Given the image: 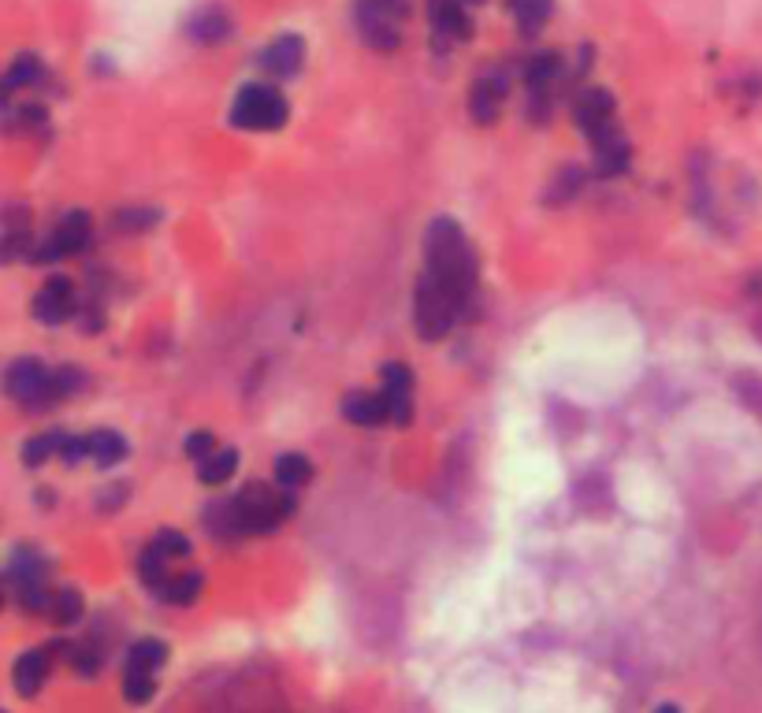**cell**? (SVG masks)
I'll use <instances>...</instances> for the list:
<instances>
[{
	"instance_id": "obj_7",
	"label": "cell",
	"mask_w": 762,
	"mask_h": 713,
	"mask_svg": "<svg viewBox=\"0 0 762 713\" xmlns=\"http://www.w3.org/2000/svg\"><path fill=\"white\" fill-rule=\"evenodd\" d=\"M238 513H242V524L250 535H264L272 532L279 520H283V509H279V494L264 483H246L235 498Z\"/></svg>"
},
{
	"instance_id": "obj_18",
	"label": "cell",
	"mask_w": 762,
	"mask_h": 713,
	"mask_svg": "<svg viewBox=\"0 0 762 713\" xmlns=\"http://www.w3.org/2000/svg\"><path fill=\"white\" fill-rule=\"evenodd\" d=\"M45 576H49V561L34 554V550H15L12 561H8V572H4V580H12V591L15 587H27V584H45Z\"/></svg>"
},
{
	"instance_id": "obj_26",
	"label": "cell",
	"mask_w": 762,
	"mask_h": 713,
	"mask_svg": "<svg viewBox=\"0 0 762 713\" xmlns=\"http://www.w3.org/2000/svg\"><path fill=\"white\" fill-rule=\"evenodd\" d=\"M238 472V450H216L212 457H205L198 465V480L209 487H220Z\"/></svg>"
},
{
	"instance_id": "obj_11",
	"label": "cell",
	"mask_w": 762,
	"mask_h": 713,
	"mask_svg": "<svg viewBox=\"0 0 762 713\" xmlns=\"http://www.w3.org/2000/svg\"><path fill=\"white\" fill-rule=\"evenodd\" d=\"M305 64V41L298 34H283L261 52V67L272 78H294Z\"/></svg>"
},
{
	"instance_id": "obj_6",
	"label": "cell",
	"mask_w": 762,
	"mask_h": 713,
	"mask_svg": "<svg viewBox=\"0 0 762 713\" xmlns=\"http://www.w3.org/2000/svg\"><path fill=\"white\" fill-rule=\"evenodd\" d=\"M4 394L19 405H53V372L34 357H19L4 372Z\"/></svg>"
},
{
	"instance_id": "obj_2",
	"label": "cell",
	"mask_w": 762,
	"mask_h": 713,
	"mask_svg": "<svg viewBox=\"0 0 762 713\" xmlns=\"http://www.w3.org/2000/svg\"><path fill=\"white\" fill-rule=\"evenodd\" d=\"M461 312H465V305H461L435 275L424 272L421 279H417V286H413V324H417L424 342L447 338L450 327L458 324Z\"/></svg>"
},
{
	"instance_id": "obj_17",
	"label": "cell",
	"mask_w": 762,
	"mask_h": 713,
	"mask_svg": "<svg viewBox=\"0 0 762 713\" xmlns=\"http://www.w3.org/2000/svg\"><path fill=\"white\" fill-rule=\"evenodd\" d=\"M205 528H209L220 543H231V539H242V535H250L246 532V524H242V513H238L235 502H212L209 509H205Z\"/></svg>"
},
{
	"instance_id": "obj_9",
	"label": "cell",
	"mask_w": 762,
	"mask_h": 713,
	"mask_svg": "<svg viewBox=\"0 0 762 713\" xmlns=\"http://www.w3.org/2000/svg\"><path fill=\"white\" fill-rule=\"evenodd\" d=\"M354 23H357V34H361V41H365L368 49L395 52L398 45H402L398 23L395 19H387L383 12H376L372 0H354Z\"/></svg>"
},
{
	"instance_id": "obj_19",
	"label": "cell",
	"mask_w": 762,
	"mask_h": 713,
	"mask_svg": "<svg viewBox=\"0 0 762 713\" xmlns=\"http://www.w3.org/2000/svg\"><path fill=\"white\" fill-rule=\"evenodd\" d=\"M41 75H45V67H41L38 56H15L12 67L4 71V78H0V104H8V97H12L15 90H27V86H34V82H41Z\"/></svg>"
},
{
	"instance_id": "obj_37",
	"label": "cell",
	"mask_w": 762,
	"mask_h": 713,
	"mask_svg": "<svg viewBox=\"0 0 762 713\" xmlns=\"http://www.w3.org/2000/svg\"><path fill=\"white\" fill-rule=\"evenodd\" d=\"M153 550H157L164 561L186 558V554H190V539H186L183 532H171V528H164V532H157V539H153Z\"/></svg>"
},
{
	"instance_id": "obj_13",
	"label": "cell",
	"mask_w": 762,
	"mask_h": 713,
	"mask_svg": "<svg viewBox=\"0 0 762 713\" xmlns=\"http://www.w3.org/2000/svg\"><path fill=\"white\" fill-rule=\"evenodd\" d=\"M502 97H506V75H480L473 82V90H469V116L476 123H484L491 127L495 119H499V108H502Z\"/></svg>"
},
{
	"instance_id": "obj_40",
	"label": "cell",
	"mask_w": 762,
	"mask_h": 713,
	"mask_svg": "<svg viewBox=\"0 0 762 713\" xmlns=\"http://www.w3.org/2000/svg\"><path fill=\"white\" fill-rule=\"evenodd\" d=\"M56 457H64L67 465H79L82 457H90L86 435H64V442H60V454H56Z\"/></svg>"
},
{
	"instance_id": "obj_29",
	"label": "cell",
	"mask_w": 762,
	"mask_h": 713,
	"mask_svg": "<svg viewBox=\"0 0 762 713\" xmlns=\"http://www.w3.org/2000/svg\"><path fill=\"white\" fill-rule=\"evenodd\" d=\"M201 576L198 572H186V576H175L164 591H160V598L168 602V606H194L198 602V595H201Z\"/></svg>"
},
{
	"instance_id": "obj_1",
	"label": "cell",
	"mask_w": 762,
	"mask_h": 713,
	"mask_svg": "<svg viewBox=\"0 0 762 713\" xmlns=\"http://www.w3.org/2000/svg\"><path fill=\"white\" fill-rule=\"evenodd\" d=\"M424 260H428L424 272L435 275V279L447 286L450 294L469 309L473 290H476V257H473L469 238H465V231H461L458 223L447 220V216L432 220L428 238H424Z\"/></svg>"
},
{
	"instance_id": "obj_42",
	"label": "cell",
	"mask_w": 762,
	"mask_h": 713,
	"mask_svg": "<svg viewBox=\"0 0 762 713\" xmlns=\"http://www.w3.org/2000/svg\"><path fill=\"white\" fill-rule=\"evenodd\" d=\"M372 4H376V12H383L387 19H395V23H406L409 12H413L409 0H372Z\"/></svg>"
},
{
	"instance_id": "obj_35",
	"label": "cell",
	"mask_w": 762,
	"mask_h": 713,
	"mask_svg": "<svg viewBox=\"0 0 762 713\" xmlns=\"http://www.w3.org/2000/svg\"><path fill=\"white\" fill-rule=\"evenodd\" d=\"M15 602H19V610H27V613H45L53 606V591L45 584L15 587Z\"/></svg>"
},
{
	"instance_id": "obj_4",
	"label": "cell",
	"mask_w": 762,
	"mask_h": 713,
	"mask_svg": "<svg viewBox=\"0 0 762 713\" xmlns=\"http://www.w3.org/2000/svg\"><path fill=\"white\" fill-rule=\"evenodd\" d=\"M86 246H90V216H86L82 208H71V212L60 216L53 234L41 238V246H34L30 260H34V264H56V260L82 253Z\"/></svg>"
},
{
	"instance_id": "obj_14",
	"label": "cell",
	"mask_w": 762,
	"mask_h": 713,
	"mask_svg": "<svg viewBox=\"0 0 762 713\" xmlns=\"http://www.w3.org/2000/svg\"><path fill=\"white\" fill-rule=\"evenodd\" d=\"M49 669H53V647L19 654V662H15V669H12L15 691H19L23 699H34V695L41 691V684L49 680Z\"/></svg>"
},
{
	"instance_id": "obj_41",
	"label": "cell",
	"mask_w": 762,
	"mask_h": 713,
	"mask_svg": "<svg viewBox=\"0 0 762 713\" xmlns=\"http://www.w3.org/2000/svg\"><path fill=\"white\" fill-rule=\"evenodd\" d=\"M75 320H79V327L86 335H97V331L105 327V312L97 309V305H82V309L75 312Z\"/></svg>"
},
{
	"instance_id": "obj_8",
	"label": "cell",
	"mask_w": 762,
	"mask_h": 713,
	"mask_svg": "<svg viewBox=\"0 0 762 713\" xmlns=\"http://www.w3.org/2000/svg\"><path fill=\"white\" fill-rule=\"evenodd\" d=\"M75 312H79V298H75L71 279H64V275H53V279L34 294V316H38L41 324L56 327V324H64V320H71Z\"/></svg>"
},
{
	"instance_id": "obj_15",
	"label": "cell",
	"mask_w": 762,
	"mask_h": 713,
	"mask_svg": "<svg viewBox=\"0 0 762 713\" xmlns=\"http://www.w3.org/2000/svg\"><path fill=\"white\" fill-rule=\"evenodd\" d=\"M342 416L354 424V428H383L391 420V409L383 402V394H365L357 390L342 402Z\"/></svg>"
},
{
	"instance_id": "obj_21",
	"label": "cell",
	"mask_w": 762,
	"mask_h": 713,
	"mask_svg": "<svg viewBox=\"0 0 762 713\" xmlns=\"http://www.w3.org/2000/svg\"><path fill=\"white\" fill-rule=\"evenodd\" d=\"M86 446H90V461L97 468H112L127 457V439H123L119 431H108V428L90 431V435H86Z\"/></svg>"
},
{
	"instance_id": "obj_5",
	"label": "cell",
	"mask_w": 762,
	"mask_h": 713,
	"mask_svg": "<svg viewBox=\"0 0 762 713\" xmlns=\"http://www.w3.org/2000/svg\"><path fill=\"white\" fill-rule=\"evenodd\" d=\"M573 119H577V127L592 138V145L610 142V138L621 134L618 119H614V97H610L603 86H584V90L573 97Z\"/></svg>"
},
{
	"instance_id": "obj_12",
	"label": "cell",
	"mask_w": 762,
	"mask_h": 713,
	"mask_svg": "<svg viewBox=\"0 0 762 713\" xmlns=\"http://www.w3.org/2000/svg\"><path fill=\"white\" fill-rule=\"evenodd\" d=\"M428 19H432L435 38L469 41L473 38V19L465 15L461 0H428Z\"/></svg>"
},
{
	"instance_id": "obj_16",
	"label": "cell",
	"mask_w": 762,
	"mask_h": 713,
	"mask_svg": "<svg viewBox=\"0 0 762 713\" xmlns=\"http://www.w3.org/2000/svg\"><path fill=\"white\" fill-rule=\"evenodd\" d=\"M231 19H227V12H220V8H201L190 23H186V34L198 41V45H220V41L231 38Z\"/></svg>"
},
{
	"instance_id": "obj_45",
	"label": "cell",
	"mask_w": 762,
	"mask_h": 713,
	"mask_svg": "<svg viewBox=\"0 0 762 713\" xmlns=\"http://www.w3.org/2000/svg\"><path fill=\"white\" fill-rule=\"evenodd\" d=\"M0 713H4V710H0Z\"/></svg>"
},
{
	"instance_id": "obj_28",
	"label": "cell",
	"mask_w": 762,
	"mask_h": 713,
	"mask_svg": "<svg viewBox=\"0 0 762 713\" xmlns=\"http://www.w3.org/2000/svg\"><path fill=\"white\" fill-rule=\"evenodd\" d=\"M157 695V673H142V669H123V699L134 702V706H145V702Z\"/></svg>"
},
{
	"instance_id": "obj_34",
	"label": "cell",
	"mask_w": 762,
	"mask_h": 713,
	"mask_svg": "<svg viewBox=\"0 0 762 713\" xmlns=\"http://www.w3.org/2000/svg\"><path fill=\"white\" fill-rule=\"evenodd\" d=\"M580 186H584V168H565L554 175L551 190H547V201L558 205V201H569V197L577 194Z\"/></svg>"
},
{
	"instance_id": "obj_25",
	"label": "cell",
	"mask_w": 762,
	"mask_h": 713,
	"mask_svg": "<svg viewBox=\"0 0 762 713\" xmlns=\"http://www.w3.org/2000/svg\"><path fill=\"white\" fill-rule=\"evenodd\" d=\"M164 662H168V643H160V639H138V643L127 650V669L157 673Z\"/></svg>"
},
{
	"instance_id": "obj_23",
	"label": "cell",
	"mask_w": 762,
	"mask_h": 713,
	"mask_svg": "<svg viewBox=\"0 0 762 713\" xmlns=\"http://www.w3.org/2000/svg\"><path fill=\"white\" fill-rule=\"evenodd\" d=\"M506 8L513 12L521 34H539V26L551 19L554 0H506Z\"/></svg>"
},
{
	"instance_id": "obj_10",
	"label": "cell",
	"mask_w": 762,
	"mask_h": 713,
	"mask_svg": "<svg viewBox=\"0 0 762 713\" xmlns=\"http://www.w3.org/2000/svg\"><path fill=\"white\" fill-rule=\"evenodd\" d=\"M383 402L398 428L413 424V372L406 364H383Z\"/></svg>"
},
{
	"instance_id": "obj_20",
	"label": "cell",
	"mask_w": 762,
	"mask_h": 713,
	"mask_svg": "<svg viewBox=\"0 0 762 713\" xmlns=\"http://www.w3.org/2000/svg\"><path fill=\"white\" fill-rule=\"evenodd\" d=\"M629 160H632V149L625 138H610V142H599L595 145V175L599 179H618L629 171Z\"/></svg>"
},
{
	"instance_id": "obj_33",
	"label": "cell",
	"mask_w": 762,
	"mask_h": 713,
	"mask_svg": "<svg viewBox=\"0 0 762 713\" xmlns=\"http://www.w3.org/2000/svg\"><path fill=\"white\" fill-rule=\"evenodd\" d=\"M160 220L157 208H119L116 216H112V227L116 231H145V227H153Z\"/></svg>"
},
{
	"instance_id": "obj_31",
	"label": "cell",
	"mask_w": 762,
	"mask_h": 713,
	"mask_svg": "<svg viewBox=\"0 0 762 713\" xmlns=\"http://www.w3.org/2000/svg\"><path fill=\"white\" fill-rule=\"evenodd\" d=\"M138 576H142V584H145V587H153L157 595H160V591H164V587L171 584V576H168V561L160 558V554H157V550H153V546H149V550H145L142 558H138Z\"/></svg>"
},
{
	"instance_id": "obj_27",
	"label": "cell",
	"mask_w": 762,
	"mask_h": 713,
	"mask_svg": "<svg viewBox=\"0 0 762 713\" xmlns=\"http://www.w3.org/2000/svg\"><path fill=\"white\" fill-rule=\"evenodd\" d=\"M49 617H53L60 628H71V624L82 621V595L75 587H60L53 591V606H49Z\"/></svg>"
},
{
	"instance_id": "obj_43",
	"label": "cell",
	"mask_w": 762,
	"mask_h": 713,
	"mask_svg": "<svg viewBox=\"0 0 762 713\" xmlns=\"http://www.w3.org/2000/svg\"><path fill=\"white\" fill-rule=\"evenodd\" d=\"M123 502H127V483H119V487H108V491H101V498H97V506L105 509V513L119 509Z\"/></svg>"
},
{
	"instance_id": "obj_39",
	"label": "cell",
	"mask_w": 762,
	"mask_h": 713,
	"mask_svg": "<svg viewBox=\"0 0 762 713\" xmlns=\"http://www.w3.org/2000/svg\"><path fill=\"white\" fill-rule=\"evenodd\" d=\"M212 454H216V435H212V431H194V435L186 439V457H194L198 465Z\"/></svg>"
},
{
	"instance_id": "obj_38",
	"label": "cell",
	"mask_w": 762,
	"mask_h": 713,
	"mask_svg": "<svg viewBox=\"0 0 762 713\" xmlns=\"http://www.w3.org/2000/svg\"><path fill=\"white\" fill-rule=\"evenodd\" d=\"M82 387H86V376L79 368H56L53 372V402H64L71 394H79Z\"/></svg>"
},
{
	"instance_id": "obj_32",
	"label": "cell",
	"mask_w": 762,
	"mask_h": 713,
	"mask_svg": "<svg viewBox=\"0 0 762 713\" xmlns=\"http://www.w3.org/2000/svg\"><path fill=\"white\" fill-rule=\"evenodd\" d=\"M34 253V238L27 231H4L0 234V264H12V260H30Z\"/></svg>"
},
{
	"instance_id": "obj_22",
	"label": "cell",
	"mask_w": 762,
	"mask_h": 713,
	"mask_svg": "<svg viewBox=\"0 0 762 713\" xmlns=\"http://www.w3.org/2000/svg\"><path fill=\"white\" fill-rule=\"evenodd\" d=\"M565 64L558 52H539L525 64V82L528 90H554L558 86V78H562Z\"/></svg>"
},
{
	"instance_id": "obj_36",
	"label": "cell",
	"mask_w": 762,
	"mask_h": 713,
	"mask_svg": "<svg viewBox=\"0 0 762 713\" xmlns=\"http://www.w3.org/2000/svg\"><path fill=\"white\" fill-rule=\"evenodd\" d=\"M64 658L75 665V673L79 676H97V669H101V650L93 647V643H75V647H67Z\"/></svg>"
},
{
	"instance_id": "obj_3",
	"label": "cell",
	"mask_w": 762,
	"mask_h": 713,
	"mask_svg": "<svg viewBox=\"0 0 762 713\" xmlns=\"http://www.w3.org/2000/svg\"><path fill=\"white\" fill-rule=\"evenodd\" d=\"M287 116V101L272 86H242L235 104H231V123L238 130H279L287 123Z\"/></svg>"
},
{
	"instance_id": "obj_30",
	"label": "cell",
	"mask_w": 762,
	"mask_h": 713,
	"mask_svg": "<svg viewBox=\"0 0 762 713\" xmlns=\"http://www.w3.org/2000/svg\"><path fill=\"white\" fill-rule=\"evenodd\" d=\"M60 442H64V435H60V431H45V435H34V439H27V446H23V465H27V468H41L53 454H60Z\"/></svg>"
},
{
	"instance_id": "obj_44",
	"label": "cell",
	"mask_w": 762,
	"mask_h": 713,
	"mask_svg": "<svg viewBox=\"0 0 762 713\" xmlns=\"http://www.w3.org/2000/svg\"><path fill=\"white\" fill-rule=\"evenodd\" d=\"M461 4H484V0H461Z\"/></svg>"
},
{
	"instance_id": "obj_24",
	"label": "cell",
	"mask_w": 762,
	"mask_h": 713,
	"mask_svg": "<svg viewBox=\"0 0 762 713\" xmlns=\"http://www.w3.org/2000/svg\"><path fill=\"white\" fill-rule=\"evenodd\" d=\"M309 480H313V465L305 454H283L276 461V483L283 491H298Z\"/></svg>"
}]
</instances>
